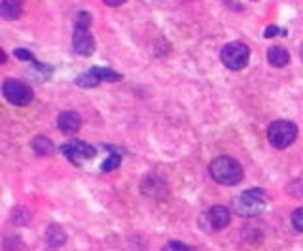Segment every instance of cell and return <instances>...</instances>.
<instances>
[{"label":"cell","mask_w":303,"mask_h":251,"mask_svg":"<svg viewBox=\"0 0 303 251\" xmlns=\"http://www.w3.org/2000/svg\"><path fill=\"white\" fill-rule=\"evenodd\" d=\"M210 176L220 185H237L243 179V167L233 157H216L208 168Z\"/></svg>","instance_id":"cell-1"},{"label":"cell","mask_w":303,"mask_h":251,"mask_svg":"<svg viewBox=\"0 0 303 251\" xmlns=\"http://www.w3.org/2000/svg\"><path fill=\"white\" fill-rule=\"evenodd\" d=\"M235 214L241 217H256L265 208V191L262 189H248L235 198L233 202Z\"/></svg>","instance_id":"cell-2"},{"label":"cell","mask_w":303,"mask_h":251,"mask_svg":"<svg viewBox=\"0 0 303 251\" xmlns=\"http://www.w3.org/2000/svg\"><path fill=\"white\" fill-rule=\"evenodd\" d=\"M220 59H222L224 66H227L229 70H241V68H245L248 65L250 49L243 42H231V44L222 47Z\"/></svg>","instance_id":"cell-3"},{"label":"cell","mask_w":303,"mask_h":251,"mask_svg":"<svg viewBox=\"0 0 303 251\" xmlns=\"http://www.w3.org/2000/svg\"><path fill=\"white\" fill-rule=\"evenodd\" d=\"M267 138L275 148H288L294 144V140L298 138V127L292 121H275L267 129Z\"/></svg>","instance_id":"cell-4"},{"label":"cell","mask_w":303,"mask_h":251,"mask_svg":"<svg viewBox=\"0 0 303 251\" xmlns=\"http://www.w3.org/2000/svg\"><path fill=\"white\" fill-rule=\"evenodd\" d=\"M2 94H4V98L8 100L9 104H13V106H27L32 98H34V93H32V89L28 87L27 84H23V82H19V80H4V84H2Z\"/></svg>","instance_id":"cell-5"},{"label":"cell","mask_w":303,"mask_h":251,"mask_svg":"<svg viewBox=\"0 0 303 251\" xmlns=\"http://www.w3.org/2000/svg\"><path fill=\"white\" fill-rule=\"evenodd\" d=\"M61 151L65 153V157L72 163V165H82L84 161L95 157V148H91L85 142H72V144H65Z\"/></svg>","instance_id":"cell-6"},{"label":"cell","mask_w":303,"mask_h":251,"mask_svg":"<svg viewBox=\"0 0 303 251\" xmlns=\"http://www.w3.org/2000/svg\"><path fill=\"white\" fill-rule=\"evenodd\" d=\"M72 47H74L76 53L80 55H91L95 51V40L93 36L89 34L87 28H78L74 27V36H72Z\"/></svg>","instance_id":"cell-7"},{"label":"cell","mask_w":303,"mask_h":251,"mask_svg":"<svg viewBox=\"0 0 303 251\" xmlns=\"http://www.w3.org/2000/svg\"><path fill=\"white\" fill-rule=\"evenodd\" d=\"M208 223L212 229H216V231H222V229H226L227 225H229V219H231V215H229V210H227L226 206H212L210 210H208Z\"/></svg>","instance_id":"cell-8"},{"label":"cell","mask_w":303,"mask_h":251,"mask_svg":"<svg viewBox=\"0 0 303 251\" xmlns=\"http://www.w3.org/2000/svg\"><path fill=\"white\" fill-rule=\"evenodd\" d=\"M57 125L65 134H74L82 127V117L76 112H63L57 119Z\"/></svg>","instance_id":"cell-9"},{"label":"cell","mask_w":303,"mask_h":251,"mask_svg":"<svg viewBox=\"0 0 303 251\" xmlns=\"http://www.w3.org/2000/svg\"><path fill=\"white\" fill-rule=\"evenodd\" d=\"M267 61H269V65L271 66H277V68H283V66L288 65V61H290V55H288V51L281 46H273L267 49Z\"/></svg>","instance_id":"cell-10"},{"label":"cell","mask_w":303,"mask_h":251,"mask_svg":"<svg viewBox=\"0 0 303 251\" xmlns=\"http://www.w3.org/2000/svg\"><path fill=\"white\" fill-rule=\"evenodd\" d=\"M46 242L49 248H61L66 242V234L65 231L59 227V225H49L46 231Z\"/></svg>","instance_id":"cell-11"},{"label":"cell","mask_w":303,"mask_h":251,"mask_svg":"<svg viewBox=\"0 0 303 251\" xmlns=\"http://www.w3.org/2000/svg\"><path fill=\"white\" fill-rule=\"evenodd\" d=\"M23 11V6L19 0H2L0 2V15L4 19H17Z\"/></svg>","instance_id":"cell-12"},{"label":"cell","mask_w":303,"mask_h":251,"mask_svg":"<svg viewBox=\"0 0 303 251\" xmlns=\"http://www.w3.org/2000/svg\"><path fill=\"white\" fill-rule=\"evenodd\" d=\"M32 149H34V153L40 155V157H49V155H53V151H55V146H53V142L46 136H36V138L32 140Z\"/></svg>","instance_id":"cell-13"},{"label":"cell","mask_w":303,"mask_h":251,"mask_svg":"<svg viewBox=\"0 0 303 251\" xmlns=\"http://www.w3.org/2000/svg\"><path fill=\"white\" fill-rule=\"evenodd\" d=\"M103 80H101V76L97 74L95 70H89V72H84L82 76H78L76 78V84L80 85V87H84V89H91V87H97V85L101 84Z\"/></svg>","instance_id":"cell-14"},{"label":"cell","mask_w":303,"mask_h":251,"mask_svg":"<svg viewBox=\"0 0 303 251\" xmlns=\"http://www.w3.org/2000/svg\"><path fill=\"white\" fill-rule=\"evenodd\" d=\"M106 149H108V151H112V157L108 159V161H104L103 170L104 172H110V170L120 167V163H122V153H120V151H116V148H112V146H108Z\"/></svg>","instance_id":"cell-15"},{"label":"cell","mask_w":303,"mask_h":251,"mask_svg":"<svg viewBox=\"0 0 303 251\" xmlns=\"http://www.w3.org/2000/svg\"><path fill=\"white\" fill-rule=\"evenodd\" d=\"M286 191L296 198H303V179H296L286 187Z\"/></svg>","instance_id":"cell-16"},{"label":"cell","mask_w":303,"mask_h":251,"mask_svg":"<svg viewBox=\"0 0 303 251\" xmlns=\"http://www.w3.org/2000/svg\"><path fill=\"white\" fill-rule=\"evenodd\" d=\"M74 27H78V28H89V27H91V15H89L87 11H80V13H78V17H76Z\"/></svg>","instance_id":"cell-17"},{"label":"cell","mask_w":303,"mask_h":251,"mask_svg":"<svg viewBox=\"0 0 303 251\" xmlns=\"http://www.w3.org/2000/svg\"><path fill=\"white\" fill-rule=\"evenodd\" d=\"M93 70L101 76V80H106V82H118V80H122V76L112 72V70H104V68H93Z\"/></svg>","instance_id":"cell-18"},{"label":"cell","mask_w":303,"mask_h":251,"mask_svg":"<svg viewBox=\"0 0 303 251\" xmlns=\"http://www.w3.org/2000/svg\"><path fill=\"white\" fill-rule=\"evenodd\" d=\"M292 225L296 231L303 233V208H298L292 214Z\"/></svg>","instance_id":"cell-19"},{"label":"cell","mask_w":303,"mask_h":251,"mask_svg":"<svg viewBox=\"0 0 303 251\" xmlns=\"http://www.w3.org/2000/svg\"><path fill=\"white\" fill-rule=\"evenodd\" d=\"M163 251H189V250H188V246H184L182 242L172 240V242H167V246L163 248Z\"/></svg>","instance_id":"cell-20"},{"label":"cell","mask_w":303,"mask_h":251,"mask_svg":"<svg viewBox=\"0 0 303 251\" xmlns=\"http://www.w3.org/2000/svg\"><path fill=\"white\" fill-rule=\"evenodd\" d=\"M13 55L17 57V59H21V61H32V59H34V55H32L30 51H27V49H15Z\"/></svg>","instance_id":"cell-21"},{"label":"cell","mask_w":303,"mask_h":251,"mask_svg":"<svg viewBox=\"0 0 303 251\" xmlns=\"http://www.w3.org/2000/svg\"><path fill=\"white\" fill-rule=\"evenodd\" d=\"M277 34H281V30L275 27V25H271V27L265 28V38H271V36H277Z\"/></svg>","instance_id":"cell-22"},{"label":"cell","mask_w":303,"mask_h":251,"mask_svg":"<svg viewBox=\"0 0 303 251\" xmlns=\"http://www.w3.org/2000/svg\"><path fill=\"white\" fill-rule=\"evenodd\" d=\"M106 6H112V8H118V6H122V4H125L127 0H103Z\"/></svg>","instance_id":"cell-23"},{"label":"cell","mask_w":303,"mask_h":251,"mask_svg":"<svg viewBox=\"0 0 303 251\" xmlns=\"http://www.w3.org/2000/svg\"><path fill=\"white\" fill-rule=\"evenodd\" d=\"M300 55H302V61H303V46H302V49H300Z\"/></svg>","instance_id":"cell-24"}]
</instances>
